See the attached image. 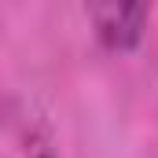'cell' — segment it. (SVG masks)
<instances>
[{
  "mask_svg": "<svg viewBox=\"0 0 158 158\" xmlns=\"http://www.w3.org/2000/svg\"><path fill=\"white\" fill-rule=\"evenodd\" d=\"M155 0H85V15L107 52H132L147 33Z\"/></svg>",
  "mask_w": 158,
  "mask_h": 158,
  "instance_id": "1",
  "label": "cell"
}]
</instances>
